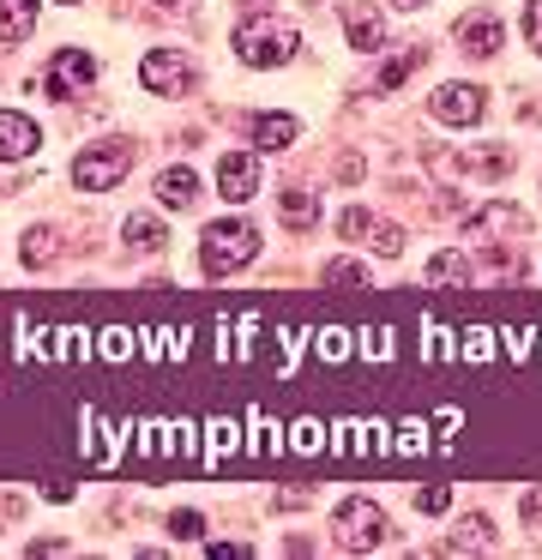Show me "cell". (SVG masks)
<instances>
[{"instance_id":"obj_1","label":"cell","mask_w":542,"mask_h":560,"mask_svg":"<svg viewBox=\"0 0 542 560\" xmlns=\"http://www.w3.org/2000/svg\"><path fill=\"white\" fill-rule=\"evenodd\" d=\"M253 259H260V230H253L247 218H217V223H205V235H199V266H205V278H229V271L253 266Z\"/></svg>"},{"instance_id":"obj_2","label":"cell","mask_w":542,"mask_h":560,"mask_svg":"<svg viewBox=\"0 0 542 560\" xmlns=\"http://www.w3.org/2000/svg\"><path fill=\"white\" fill-rule=\"evenodd\" d=\"M235 55L247 67H289L296 61V49H301V31L289 25V19H272V13H253V19H241L235 25Z\"/></svg>"},{"instance_id":"obj_3","label":"cell","mask_w":542,"mask_h":560,"mask_svg":"<svg viewBox=\"0 0 542 560\" xmlns=\"http://www.w3.org/2000/svg\"><path fill=\"white\" fill-rule=\"evenodd\" d=\"M132 170V145L127 139H108V145H91L72 158V182H79V194H108V187H120Z\"/></svg>"},{"instance_id":"obj_4","label":"cell","mask_w":542,"mask_h":560,"mask_svg":"<svg viewBox=\"0 0 542 560\" xmlns=\"http://www.w3.org/2000/svg\"><path fill=\"white\" fill-rule=\"evenodd\" d=\"M332 536L344 555H373V548L385 542V512L373 506V500H344V506L332 512Z\"/></svg>"},{"instance_id":"obj_5","label":"cell","mask_w":542,"mask_h":560,"mask_svg":"<svg viewBox=\"0 0 542 560\" xmlns=\"http://www.w3.org/2000/svg\"><path fill=\"white\" fill-rule=\"evenodd\" d=\"M96 79V55H84V49H55V61H48V73L36 79V85L48 91V97H79L84 85Z\"/></svg>"},{"instance_id":"obj_6","label":"cell","mask_w":542,"mask_h":560,"mask_svg":"<svg viewBox=\"0 0 542 560\" xmlns=\"http://www.w3.org/2000/svg\"><path fill=\"white\" fill-rule=\"evenodd\" d=\"M428 115L440 127H476L488 115V97H482V85H440L428 97Z\"/></svg>"},{"instance_id":"obj_7","label":"cell","mask_w":542,"mask_h":560,"mask_svg":"<svg viewBox=\"0 0 542 560\" xmlns=\"http://www.w3.org/2000/svg\"><path fill=\"white\" fill-rule=\"evenodd\" d=\"M139 79L145 91H157V97H181V91H193V61L175 49H151L139 61Z\"/></svg>"},{"instance_id":"obj_8","label":"cell","mask_w":542,"mask_h":560,"mask_svg":"<svg viewBox=\"0 0 542 560\" xmlns=\"http://www.w3.org/2000/svg\"><path fill=\"white\" fill-rule=\"evenodd\" d=\"M337 230L349 235V242H373V254H385V259H397L404 254V230H397V223H385V218H373V211H344V218H337Z\"/></svg>"},{"instance_id":"obj_9","label":"cell","mask_w":542,"mask_h":560,"mask_svg":"<svg viewBox=\"0 0 542 560\" xmlns=\"http://www.w3.org/2000/svg\"><path fill=\"white\" fill-rule=\"evenodd\" d=\"M217 194H223L229 206H247V199L260 194V158H253V151L217 158Z\"/></svg>"},{"instance_id":"obj_10","label":"cell","mask_w":542,"mask_h":560,"mask_svg":"<svg viewBox=\"0 0 542 560\" xmlns=\"http://www.w3.org/2000/svg\"><path fill=\"white\" fill-rule=\"evenodd\" d=\"M36 145H43V127H36L31 115H19V109H0V163L36 158Z\"/></svg>"},{"instance_id":"obj_11","label":"cell","mask_w":542,"mask_h":560,"mask_svg":"<svg viewBox=\"0 0 542 560\" xmlns=\"http://www.w3.org/2000/svg\"><path fill=\"white\" fill-rule=\"evenodd\" d=\"M488 235H524V211H518V206H506V199L482 206L476 218L464 223V242H488Z\"/></svg>"},{"instance_id":"obj_12","label":"cell","mask_w":542,"mask_h":560,"mask_svg":"<svg viewBox=\"0 0 542 560\" xmlns=\"http://www.w3.org/2000/svg\"><path fill=\"white\" fill-rule=\"evenodd\" d=\"M452 37L464 43L470 55H482V61H488V55H500L506 31H500V19H494V13H464V19L452 25Z\"/></svg>"},{"instance_id":"obj_13","label":"cell","mask_w":542,"mask_h":560,"mask_svg":"<svg viewBox=\"0 0 542 560\" xmlns=\"http://www.w3.org/2000/svg\"><path fill=\"white\" fill-rule=\"evenodd\" d=\"M344 31H349V49H361V55H373L385 43V19L373 13L368 0H344Z\"/></svg>"},{"instance_id":"obj_14","label":"cell","mask_w":542,"mask_h":560,"mask_svg":"<svg viewBox=\"0 0 542 560\" xmlns=\"http://www.w3.org/2000/svg\"><path fill=\"white\" fill-rule=\"evenodd\" d=\"M193 199H199V175H193L187 163H175V170H163V175H157V206L187 211Z\"/></svg>"},{"instance_id":"obj_15","label":"cell","mask_w":542,"mask_h":560,"mask_svg":"<svg viewBox=\"0 0 542 560\" xmlns=\"http://www.w3.org/2000/svg\"><path fill=\"white\" fill-rule=\"evenodd\" d=\"M296 133H301L296 115H253V145H260V151H289V145H296Z\"/></svg>"},{"instance_id":"obj_16","label":"cell","mask_w":542,"mask_h":560,"mask_svg":"<svg viewBox=\"0 0 542 560\" xmlns=\"http://www.w3.org/2000/svg\"><path fill=\"white\" fill-rule=\"evenodd\" d=\"M36 0H0V43H31Z\"/></svg>"},{"instance_id":"obj_17","label":"cell","mask_w":542,"mask_h":560,"mask_svg":"<svg viewBox=\"0 0 542 560\" xmlns=\"http://www.w3.org/2000/svg\"><path fill=\"white\" fill-rule=\"evenodd\" d=\"M277 206H284V218L296 223V230H308V223L320 218V199H313L308 187H284V194H277Z\"/></svg>"},{"instance_id":"obj_18","label":"cell","mask_w":542,"mask_h":560,"mask_svg":"<svg viewBox=\"0 0 542 560\" xmlns=\"http://www.w3.org/2000/svg\"><path fill=\"white\" fill-rule=\"evenodd\" d=\"M120 235H127V247H139V254H157V247L169 242L157 218H127V223H120Z\"/></svg>"},{"instance_id":"obj_19","label":"cell","mask_w":542,"mask_h":560,"mask_svg":"<svg viewBox=\"0 0 542 560\" xmlns=\"http://www.w3.org/2000/svg\"><path fill=\"white\" fill-rule=\"evenodd\" d=\"M422 278H428V283H470V259L458 254V247H452V254H434Z\"/></svg>"},{"instance_id":"obj_20","label":"cell","mask_w":542,"mask_h":560,"mask_svg":"<svg viewBox=\"0 0 542 560\" xmlns=\"http://www.w3.org/2000/svg\"><path fill=\"white\" fill-rule=\"evenodd\" d=\"M320 283L325 290H361V283H368V266H356V259H332V266H320Z\"/></svg>"},{"instance_id":"obj_21","label":"cell","mask_w":542,"mask_h":560,"mask_svg":"<svg viewBox=\"0 0 542 560\" xmlns=\"http://www.w3.org/2000/svg\"><path fill=\"white\" fill-rule=\"evenodd\" d=\"M464 548H494L488 518H482V512H470V518H464V536H452V542H446V555H464Z\"/></svg>"},{"instance_id":"obj_22","label":"cell","mask_w":542,"mask_h":560,"mask_svg":"<svg viewBox=\"0 0 542 560\" xmlns=\"http://www.w3.org/2000/svg\"><path fill=\"white\" fill-rule=\"evenodd\" d=\"M416 67H422V49H404L397 61H385V73H380V91H397L410 73H416Z\"/></svg>"},{"instance_id":"obj_23","label":"cell","mask_w":542,"mask_h":560,"mask_svg":"<svg viewBox=\"0 0 542 560\" xmlns=\"http://www.w3.org/2000/svg\"><path fill=\"white\" fill-rule=\"evenodd\" d=\"M55 259V230H31L24 235V266H48Z\"/></svg>"},{"instance_id":"obj_24","label":"cell","mask_w":542,"mask_h":560,"mask_svg":"<svg viewBox=\"0 0 542 560\" xmlns=\"http://www.w3.org/2000/svg\"><path fill=\"white\" fill-rule=\"evenodd\" d=\"M446 506H452V488H446V482H428V488L416 494V512H428V518H440Z\"/></svg>"},{"instance_id":"obj_25","label":"cell","mask_w":542,"mask_h":560,"mask_svg":"<svg viewBox=\"0 0 542 560\" xmlns=\"http://www.w3.org/2000/svg\"><path fill=\"white\" fill-rule=\"evenodd\" d=\"M169 530H175L181 542H193V536H205V518L193 506H181V512H169Z\"/></svg>"},{"instance_id":"obj_26","label":"cell","mask_w":542,"mask_h":560,"mask_svg":"<svg viewBox=\"0 0 542 560\" xmlns=\"http://www.w3.org/2000/svg\"><path fill=\"white\" fill-rule=\"evenodd\" d=\"M524 43L542 55V0H530V7H524Z\"/></svg>"},{"instance_id":"obj_27","label":"cell","mask_w":542,"mask_h":560,"mask_svg":"<svg viewBox=\"0 0 542 560\" xmlns=\"http://www.w3.org/2000/svg\"><path fill=\"white\" fill-rule=\"evenodd\" d=\"M524 524H530V530H542V488H530V494H524Z\"/></svg>"},{"instance_id":"obj_28","label":"cell","mask_w":542,"mask_h":560,"mask_svg":"<svg viewBox=\"0 0 542 560\" xmlns=\"http://www.w3.org/2000/svg\"><path fill=\"white\" fill-rule=\"evenodd\" d=\"M397 13H416V7H428V0H392Z\"/></svg>"},{"instance_id":"obj_29","label":"cell","mask_w":542,"mask_h":560,"mask_svg":"<svg viewBox=\"0 0 542 560\" xmlns=\"http://www.w3.org/2000/svg\"><path fill=\"white\" fill-rule=\"evenodd\" d=\"M60 7H79V0H60Z\"/></svg>"},{"instance_id":"obj_30","label":"cell","mask_w":542,"mask_h":560,"mask_svg":"<svg viewBox=\"0 0 542 560\" xmlns=\"http://www.w3.org/2000/svg\"><path fill=\"white\" fill-rule=\"evenodd\" d=\"M157 7H175V0H157Z\"/></svg>"}]
</instances>
